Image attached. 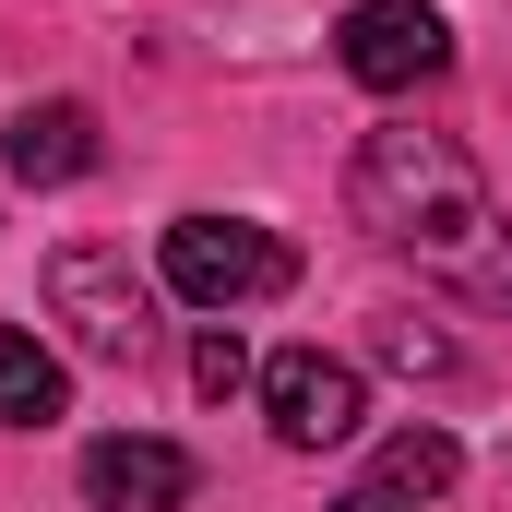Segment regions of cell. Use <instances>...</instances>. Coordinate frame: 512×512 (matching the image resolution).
I'll return each instance as SVG.
<instances>
[{
    "mask_svg": "<svg viewBox=\"0 0 512 512\" xmlns=\"http://www.w3.org/2000/svg\"><path fill=\"white\" fill-rule=\"evenodd\" d=\"M346 203L393 262H417L465 310H512V215L489 203V179L453 131H370L346 167Z\"/></svg>",
    "mask_w": 512,
    "mask_h": 512,
    "instance_id": "1",
    "label": "cell"
},
{
    "mask_svg": "<svg viewBox=\"0 0 512 512\" xmlns=\"http://www.w3.org/2000/svg\"><path fill=\"white\" fill-rule=\"evenodd\" d=\"M167 286L191 310H251V298H286L298 286V251L251 227V215H179L167 227Z\"/></svg>",
    "mask_w": 512,
    "mask_h": 512,
    "instance_id": "2",
    "label": "cell"
},
{
    "mask_svg": "<svg viewBox=\"0 0 512 512\" xmlns=\"http://www.w3.org/2000/svg\"><path fill=\"white\" fill-rule=\"evenodd\" d=\"M48 310L72 322L84 358H120V370H131V358L155 346V298H143V274H131L120 251H96V239L48 262Z\"/></svg>",
    "mask_w": 512,
    "mask_h": 512,
    "instance_id": "3",
    "label": "cell"
},
{
    "mask_svg": "<svg viewBox=\"0 0 512 512\" xmlns=\"http://www.w3.org/2000/svg\"><path fill=\"white\" fill-rule=\"evenodd\" d=\"M334 60H346L370 96H417V84L453 72V24H441L429 0H358L346 36H334Z\"/></svg>",
    "mask_w": 512,
    "mask_h": 512,
    "instance_id": "4",
    "label": "cell"
},
{
    "mask_svg": "<svg viewBox=\"0 0 512 512\" xmlns=\"http://www.w3.org/2000/svg\"><path fill=\"white\" fill-rule=\"evenodd\" d=\"M262 417H274V441H286V453H334V441H358L370 393H358V370H346V358L286 346V358L262 370Z\"/></svg>",
    "mask_w": 512,
    "mask_h": 512,
    "instance_id": "5",
    "label": "cell"
},
{
    "mask_svg": "<svg viewBox=\"0 0 512 512\" xmlns=\"http://www.w3.org/2000/svg\"><path fill=\"white\" fill-rule=\"evenodd\" d=\"M191 489H203V465H191L179 441H143V429L84 441V501L96 512H179Z\"/></svg>",
    "mask_w": 512,
    "mask_h": 512,
    "instance_id": "6",
    "label": "cell"
},
{
    "mask_svg": "<svg viewBox=\"0 0 512 512\" xmlns=\"http://www.w3.org/2000/svg\"><path fill=\"white\" fill-rule=\"evenodd\" d=\"M0 155H12V179H24V191H60V179H84L108 143H96V108H84V96H36V108L12 120Z\"/></svg>",
    "mask_w": 512,
    "mask_h": 512,
    "instance_id": "7",
    "label": "cell"
},
{
    "mask_svg": "<svg viewBox=\"0 0 512 512\" xmlns=\"http://www.w3.org/2000/svg\"><path fill=\"white\" fill-rule=\"evenodd\" d=\"M48 417H72V370L24 322H0V429H48Z\"/></svg>",
    "mask_w": 512,
    "mask_h": 512,
    "instance_id": "8",
    "label": "cell"
},
{
    "mask_svg": "<svg viewBox=\"0 0 512 512\" xmlns=\"http://www.w3.org/2000/svg\"><path fill=\"white\" fill-rule=\"evenodd\" d=\"M453 465H465V453H453L441 429H393L370 477H382V489H405V501H441V489H453Z\"/></svg>",
    "mask_w": 512,
    "mask_h": 512,
    "instance_id": "9",
    "label": "cell"
},
{
    "mask_svg": "<svg viewBox=\"0 0 512 512\" xmlns=\"http://www.w3.org/2000/svg\"><path fill=\"white\" fill-rule=\"evenodd\" d=\"M382 358L393 370H429V382H453L465 358H453V334H429V322H382Z\"/></svg>",
    "mask_w": 512,
    "mask_h": 512,
    "instance_id": "10",
    "label": "cell"
},
{
    "mask_svg": "<svg viewBox=\"0 0 512 512\" xmlns=\"http://www.w3.org/2000/svg\"><path fill=\"white\" fill-rule=\"evenodd\" d=\"M191 382L215 393V405H227V393L251 382V346H239V334H227V322H215V334H203V346H191Z\"/></svg>",
    "mask_w": 512,
    "mask_h": 512,
    "instance_id": "11",
    "label": "cell"
},
{
    "mask_svg": "<svg viewBox=\"0 0 512 512\" xmlns=\"http://www.w3.org/2000/svg\"><path fill=\"white\" fill-rule=\"evenodd\" d=\"M334 512H417V501H405V489H382V477H358V489H346Z\"/></svg>",
    "mask_w": 512,
    "mask_h": 512,
    "instance_id": "12",
    "label": "cell"
}]
</instances>
